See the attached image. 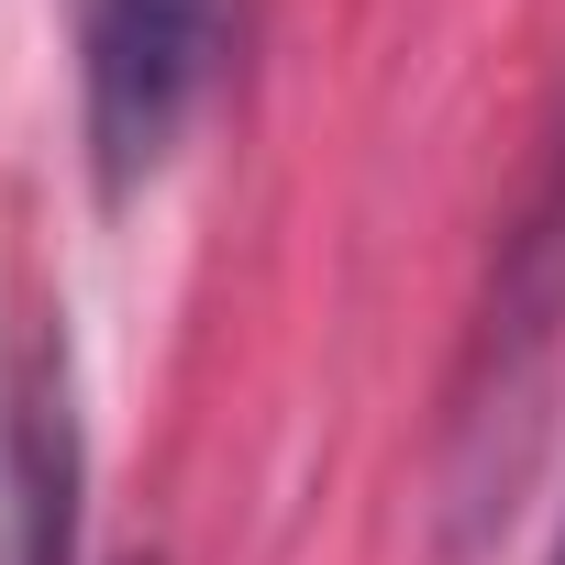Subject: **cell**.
<instances>
[{"label":"cell","instance_id":"obj_1","mask_svg":"<svg viewBox=\"0 0 565 565\" xmlns=\"http://www.w3.org/2000/svg\"><path fill=\"white\" fill-rule=\"evenodd\" d=\"M244 0H67V56H78V156L100 200H134L178 167L200 134L222 67H233Z\"/></svg>","mask_w":565,"mask_h":565},{"label":"cell","instance_id":"obj_2","mask_svg":"<svg viewBox=\"0 0 565 565\" xmlns=\"http://www.w3.org/2000/svg\"><path fill=\"white\" fill-rule=\"evenodd\" d=\"M0 565H78V411L67 344H23L0 388Z\"/></svg>","mask_w":565,"mask_h":565},{"label":"cell","instance_id":"obj_3","mask_svg":"<svg viewBox=\"0 0 565 565\" xmlns=\"http://www.w3.org/2000/svg\"><path fill=\"white\" fill-rule=\"evenodd\" d=\"M554 565H565V532H554Z\"/></svg>","mask_w":565,"mask_h":565}]
</instances>
